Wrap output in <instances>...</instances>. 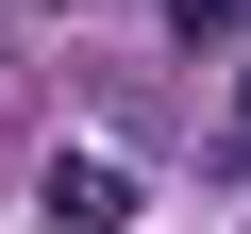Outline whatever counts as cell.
Masks as SVG:
<instances>
[{"mask_svg": "<svg viewBox=\"0 0 251 234\" xmlns=\"http://www.w3.org/2000/svg\"><path fill=\"white\" fill-rule=\"evenodd\" d=\"M251 34V0H168V50H234Z\"/></svg>", "mask_w": 251, "mask_h": 234, "instance_id": "2", "label": "cell"}, {"mask_svg": "<svg viewBox=\"0 0 251 234\" xmlns=\"http://www.w3.org/2000/svg\"><path fill=\"white\" fill-rule=\"evenodd\" d=\"M50 217H84V234H117V217H134V167H100V151H67V167H50Z\"/></svg>", "mask_w": 251, "mask_h": 234, "instance_id": "1", "label": "cell"}]
</instances>
